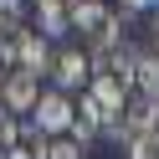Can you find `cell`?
Masks as SVG:
<instances>
[{"instance_id": "7a4b0ae2", "label": "cell", "mask_w": 159, "mask_h": 159, "mask_svg": "<svg viewBox=\"0 0 159 159\" xmlns=\"http://www.w3.org/2000/svg\"><path fill=\"white\" fill-rule=\"evenodd\" d=\"M72 123H77V103L67 93H41V103H36V113H31V128L41 139H62V134H72Z\"/></svg>"}, {"instance_id": "9c48e42d", "label": "cell", "mask_w": 159, "mask_h": 159, "mask_svg": "<svg viewBox=\"0 0 159 159\" xmlns=\"http://www.w3.org/2000/svg\"><path fill=\"white\" fill-rule=\"evenodd\" d=\"M31 149H36V159H82V154H87L72 134H62V139H36Z\"/></svg>"}, {"instance_id": "52a82bcc", "label": "cell", "mask_w": 159, "mask_h": 159, "mask_svg": "<svg viewBox=\"0 0 159 159\" xmlns=\"http://www.w3.org/2000/svg\"><path fill=\"white\" fill-rule=\"evenodd\" d=\"M149 128H159V103H154V98H144V93H134V98H128V108H123V134L139 139V134H149Z\"/></svg>"}, {"instance_id": "7c38bea8", "label": "cell", "mask_w": 159, "mask_h": 159, "mask_svg": "<svg viewBox=\"0 0 159 159\" xmlns=\"http://www.w3.org/2000/svg\"><path fill=\"white\" fill-rule=\"evenodd\" d=\"M128 16H139V11H159V0H118Z\"/></svg>"}, {"instance_id": "5b68a950", "label": "cell", "mask_w": 159, "mask_h": 159, "mask_svg": "<svg viewBox=\"0 0 159 159\" xmlns=\"http://www.w3.org/2000/svg\"><path fill=\"white\" fill-rule=\"evenodd\" d=\"M46 77L57 82V93H77V87L87 93V82H93V57L77 52V46H67V52L52 57V72H46Z\"/></svg>"}, {"instance_id": "30bf717a", "label": "cell", "mask_w": 159, "mask_h": 159, "mask_svg": "<svg viewBox=\"0 0 159 159\" xmlns=\"http://www.w3.org/2000/svg\"><path fill=\"white\" fill-rule=\"evenodd\" d=\"M128 159H159V128H149V134L128 139Z\"/></svg>"}, {"instance_id": "277c9868", "label": "cell", "mask_w": 159, "mask_h": 159, "mask_svg": "<svg viewBox=\"0 0 159 159\" xmlns=\"http://www.w3.org/2000/svg\"><path fill=\"white\" fill-rule=\"evenodd\" d=\"M36 103H41V77L11 67V72H5V82H0V108L21 118V113H36Z\"/></svg>"}, {"instance_id": "3957f363", "label": "cell", "mask_w": 159, "mask_h": 159, "mask_svg": "<svg viewBox=\"0 0 159 159\" xmlns=\"http://www.w3.org/2000/svg\"><path fill=\"white\" fill-rule=\"evenodd\" d=\"M52 57H57L52 41L36 36V31H21L11 46H5V62H16L21 72H31V77H46V72H52Z\"/></svg>"}, {"instance_id": "ba28073f", "label": "cell", "mask_w": 159, "mask_h": 159, "mask_svg": "<svg viewBox=\"0 0 159 159\" xmlns=\"http://www.w3.org/2000/svg\"><path fill=\"white\" fill-rule=\"evenodd\" d=\"M134 93H144V98L159 103V52H144L134 62Z\"/></svg>"}, {"instance_id": "8fae6325", "label": "cell", "mask_w": 159, "mask_h": 159, "mask_svg": "<svg viewBox=\"0 0 159 159\" xmlns=\"http://www.w3.org/2000/svg\"><path fill=\"white\" fill-rule=\"evenodd\" d=\"M21 144V128H16V113H5V108H0V154H5V149H16Z\"/></svg>"}, {"instance_id": "6da1fadb", "label": "cell", "mask_w": 159, "mask_h": 159, "mask_svg": "<svg viewBox=\"0 0 159 159\" xmlns=\"http://www.w3.org/2000/svg\"><path fill=\"white\" fill-rule=\"evenodd\" d=\"M123 108H128V87L113 77H93L82 103H77V118H87L98 128H123Z\"/></svg>"}, {"instance_id": "5bb4252c", "label": "cell", "mask_w": 159, "mask_h": 159, "mask_svg": "<svg viewBox=\"0 0 159 159\" xmlns=\"http://www.w3.org/2000/svg\"><path fill=\"white\" fill-rule=\"evenodd\" d=\"M154 52H159V41H154Z\"/></svg>"}, {"instance_id": "4fadbf2b", "label": "cell", "mask_w": 159, "mask_h": 159, "mask_svg": "<svg viewBox=\"0 0 159 159\" xmlns=\"http://www.w3.org/2000/svg\"><path fill=\"white\" fill-rule=\"evenodd\" d=\"M0 159H36V149H31V144H16V149H5Z\"/></svg>"}, {"instance_id": "8992f818", "label": "cell", "mask_w": 159, "mask_h": 159, "mask_svg": "<svg viewBox=\"0 0 159 159\" xmlns=\"http://www.w3.org/2000/svg\"><path fill=\"white\" fill-rule=\"evenodd\" d=\"M31 11H36V36L46 41L72 31V0H31Z\"/></svg>"}]
</instances>
